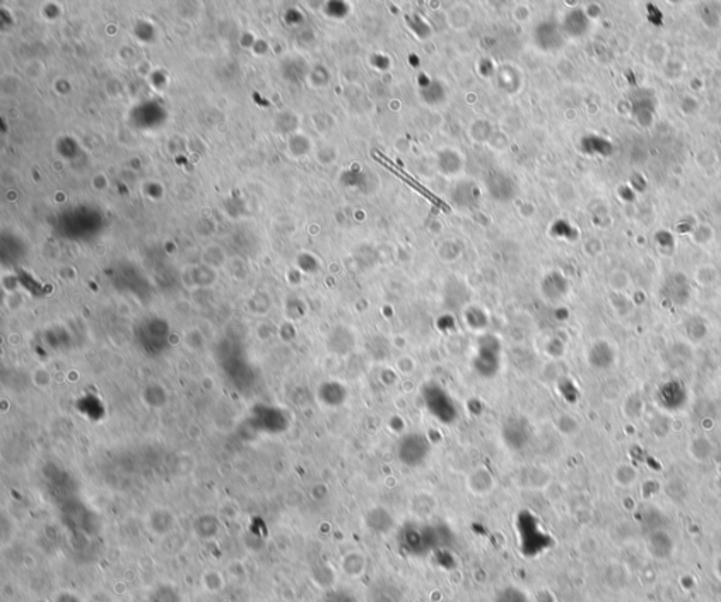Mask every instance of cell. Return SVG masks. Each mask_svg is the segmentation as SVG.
Returning a JSON list of instances; mask_svg holds the SVG:
<instances>
[{
    "mask_svg": "<svg viewBox=\"0 0 721 602\" xmlns=\"http://www.w3.org/2000/svg\"><path fill=\"white\" fill-rule=\"evenodd\" d=\"M717 572H719V574H720L721 577V559L720 562H719V565H717Z\"/></svg>",
    "mask_w": 721,
    "mask_h": 602,
    "instance_id": "cell-1",
    "label": "cell"
}]
</instances>
